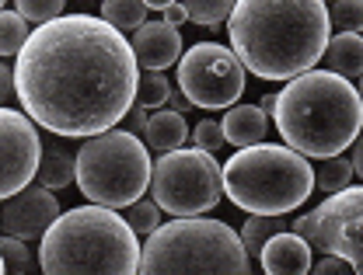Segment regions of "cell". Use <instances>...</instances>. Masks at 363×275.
<instances>
[{
    "mask_svg": "<svg viewBox=\"0 0 363 275\" xmlns=\"http://www.w3.org/2000/svg\"><path fill=\"white\" fill-rule=\"evenodd\" d=\"M14 84L25 112L56 136L88 139L116 129L140 91L133 42L105 18L60 14L18 52Z\"/></svg>",
    "mask_w": 363,
    "mask_h": 275,
    "instance_id": "1",
    "label": "cell"
},
{
    "mask_svg": "<svg viewBox=\"0 0 363 275\" xmlns=\"http://www.w3.org/2000/svg\"><path fill=\"white\" fill-rule=\"evenodd\" d=\"M325 0H238L227 21L230 49L262 81H294L328 49Z\"/></svg>",
    "mask_w": 363,
    "mask_h": 275,
    "instance_id": "2",
    "label": "cell"
},
{
    "mask_svg": "<svg viewBox=\"0 0 363 275\" xmlns=\"http://www.w3.org/2000/svg\"><path fill=\"white\" fill-rule=\"evenodd\" d=\"M272 122L304 157H335L353 146L363 129L360 91L335 70H308L276 94Z\"/></svg>",
    "mask_w": 363,
    "mask_h": 275,
    "instance_id": "3",
    "label": "cell"
},
{
    "mask_svg": "<svg viewBox=\"0 0 363 275\" xmlns=\"http://www.w3.org/2000/svg\"><path fill=\"white\" fill-rule=\"evenodd\" d=\"M140 240L112 206H77L45 230L39 269L49 275H133L140 272Z\"/></svg>",
    "mask_w": 363,
    "mask_h": 275,
    "instance_id": "4",
    "label": "cell"
},
{
    "mask_svg": "<svg viewBox=\"0 0 363 275\" xmlns=\"http://www.w3.org/2000/svg\"><path fill=\"white\" fill-rule=\"evenodd\" d=\"M224 192L245 213L286 216L315 192V168L294 146L252 143L224 164Z\"/></svg>",
    "mask_w": 363,
    "mask_h": 275,
    "instance_id": "5",
    "label": "cell"
},
{
    "mask_svg": "<svg viewBox=\"0 0 363 275\" xmlns=\"http://www.w3.org/2000/svg\"><path fill=\"white\" fill-rule=\"evenodd\" d=\"M143 275H245L252 272V258L241 244V233L203 216H175L172 223L147 233Z\"/></svg>",
    "mask_w": 363,
    "mask_h": 275,
    "instance_id": "6",
    "label": "cell"
},
{
    "mask_svg": "<svg viewBox=\"0 0 363 275\" xmlns=\"http://www.w3.org/2000/svg\"><path fill=\"white\" fill-rule=\"evenodd\" d=\"M154 178V164L147 143H140L130 129H105L88 136L77 150V185L84 199L98 206L126 209L143 199Z\"/></svg>",
    "mask_w": 363,
    "mask_h": 275,
    "instance_id": "7",
    "label": "cell"
},
{
    "mask_svg": "<svg viewBox=\"0 0 363 275\" xmlns=\"http://www.w3.org/2000/svg\"><path fill=\"white\" fill-rule=\"evenodd\" d=\"M150 192L157 206L172 216H203L224 195V168L213 160L210 150L179 146L157 157Z\"/></svg>",
    "mask_w": 363,
    "mask_h": 275,
    "instance_id": "8",
    "label": "cell"
},
{
    "mask_svg": "<svg viewBox=\"0 0 363 275\" xmlns=\"http://www.w3.org/2000/svg\"><path fill=\"white\" fill-rule=\"evenodd\" d=\"M179 88L196 108H230L245 91V63L234 49L199 42L179 59Z\"/></svg>",
    "mask_w": 363,
    "mask_h": 275,
    "instance_id": "9",
    "label": "cell"
},
{
    "mask_svg": "<svg viewBox=\"0 0 363 275\" xmlns=\"http://www.w3.org/2000/svg\"><path fill=\"white\" fill-rule=\"evenodd\" d=\"M315 254H339L363 275V185L332 192L315 209Z\"/></svg>",
    "mask_w": 363,
    "mask_h": 275,
    "instance_id": "10",
    "label": "cell"
},
{
    "mask_svg": "<svg viewBox=\"0 0 363 275\" xmlns=\"http://www.w3.org/2000/svg\"><path fill=\"white\" fill-rule=\"evenodd\" d=\"M39 122L32 115H21L14 108L0 112V146H4V175H0V199L28 188L43 164V139Z\"/></svg>",
    "mask_w": 363,
    "mask_h": 275,
    "instance_id": "11",
    "label": "cell"
},
{
    "mask_svg": "<svg viewBox=\"0 0 363 275\" xmlns=\"http://www.w3.org/2000/svg\"><path fill=\"white\" fill-rule=\"evenodd\" d=\"M60 202L52 188L45 185H28L14 195L4 199V233L21 237V240H43L45 230L56 223Z\"/></svg>",
    "mask_w": 363,
    "mask_h": 275,
    "instance_id": "12",
    "label": "cell"
},
{
    "mask_svg": "<svg viewBox=\"0 0 363 275\" xmlns=\"http://www.w3.org/2000/svg\"><path fill=\"white\" fill-rule=\"evenodd\" d=\"M133 49L143 70H168L182 59V35L168 21H143L133 32Z\"/></svg>",
    "mask_w": 363,
    "mask_h": 275,
    "instance_id": "13",
    "label": "cell"
},
{
    "mask_svg": "<svg viewBox=\"0 0 363 275\" xmlns=\"http://www.w3.org/2000/svg\"><path fill=\"white\" fill-rule=\"evenodd\" d=\"M311 254H315V247L301 237V233H294V230H283V233H276L269 244L262 247V269L269 275H304L311 272Z\"/></svg>",
    "mask_w": 363,
    "mask_h": 275,
    "instance_id": "14",
    "label": "cell"
},
{
    "mask_svg": "<svg viewBox=\"0 0 363 275\" xmlns=\"http://www.w3.org/2000/svg\"><path fill=\"white\" fill-rule=\"evenodd\" d=\"M266 129H269V122H266V112L262 108H255V105H234V108H227V115H224L227 143H234V146L262 143Z\"/></svg>",
    "mask_w": 363,
    "mask_h": 275,
    "instance_id": "15",
    "label": "cell"
},
{
    "mask_svg": "<svg viewBox=\"0 0 363 275\" xmlns=\"http://www.w3.org/2000/svg\"><path fill=\"white\" fill-rule=\"evenodd\" d=\"M321 59L339 77H363V35H357V32H339L335 39H328V49H325Z\"/></svg>",
    "mask_w": 363,
    "mask_h": 275,
    "instance_id": "16",
    "label": "cell"
},
{
    "mask_svg": "<svg viewBox=\"0 0 363 275\" xmlns=\"http://www.w3.org/2000/svg\"><path fill=\"white\" fill-rule=\"evenodd\" d=\"M143 139H147V146H150V150L168 153V150H179L182 143L189 139V126H185L182 112H175V108H164V112L150 115Z\"/></svg>",
    "mask_w": 363,
    "mask_h": 275,
    "instance_id": "17",
    "label": "cell"
},
{
    "mask_svg": "<svg viewBox=\"0 0 363 275\" xmlns=\"http://www.w3.org/2000/svg\"><path fill=\"white\" fill-rule=\"evenodd\" d=\"M35 178L45 188H67L70 182H77V157L63 143L43 146V164H39V175Z\"/></svg>",
    "mask_w": 363,
    "mask_h": 275,
    "instance_id": "18",
    "label": "cell"
},
{
    "mask_svg": "<svg viewBox=\"0 0 363 275\" xmlns=\"http://www.w3.org/2000/svg\"><path fill=\"white\" fill-rule=\"evenodd\" d=\"M283 230H290V223H286L283 216H266V213H252V216H248V223L241 227V244H245L248 258H252V254H262V247L269 244L276 233H283Z\"/></svg>",
    "mask_w": 363,
    "mask_h": 275,
    "instance_id": "19",
    "label": "cell"
},
{
    "mask_svg": "<svg viewBox=\"0 0 363 275\" xmlns=\"http://www.w3.org/2000/svg\"><path fill=\"white\" fill-rule=\"evenodd\" d=\"M147 4L143 0H105L101 4V18L108 25H116L119 32H136L147 21Z\"/></svg>",
    "mask_w": 363,
    "mask_h": 275,
    "instance_id": "20",
    "label": "cell"
},
{
    "mask_svg": "<svg viewBox=\"0 0 363 275\" xmlns=\"http://www.w3.org/2000/svg\"><path fill=\"white\" fill-rule=\"evenodd\" d=\"M353 160H346V157H321V164L315 168V185L321 192H339V188H346V185L353 182Z\"/></svg>",
    "mask_w": 363,
    "mask_h": 275,
    "instance_id": "21",
    "label": "cell"
},
{
    "mask_svg": "<svg viewBox=\"0 0 363 275\" xmlns=\"http://www.w3.org/2000/svg\"><path fill=\"white\" fill-rule=\"evenodd\" d=\"M28 39H32L28 18H25L21 11H4V14H0V52H4V56H18Z\"/></svg>",
    "mask_w": 363,
    "mask_h": 275,
    "instance_id": "22",
    "label": "cell"
},
{
    "mask_svg": "<svg viewBox=\"0 0 363 275\" xmlns=\"http://www.w3.org/2000/svg\"><path fill=\"white\" fill-rule=\"evenodd\" d=\"M0 258H4V272L7 275L35 272V258H32V251H28V240H21V237L4 233V240H0Z\"/></svg>",
    "mask_w": 363,
    "mask_h": 275,
    "instance_id": "23",
    "label": "cell"
},
{
    "mask_svg": "<svg viewBox=\"0 0 363 275\" xmlns=\"http://www.w3.org/2000/svg\"><path fill=\"white\" fill-rule=\"evenodd\" d=\"M179 4H185L189 21L210 28V25H224V18H230L238 0H179Z\"/></svg>",
    "mask_w": 363,
    "mask_h": 275,
    "instance_id": "24",
    "label": "cell"
},
{
    "mask_svg": "<svg viewBox=\"0 0 363 275\" xmlns=\"http://www.w3.org/2000/svg\"><path fill=\"white\" fill-rule=\"evenodd\" d=\"M172 91H175V88L168 84V77H164L161 70H147V74H140L136 101H140L143 108H161V105H168Z\"/></svg>",
    "mask_w": 363,
    "mask_h": 275,
    "instance_id": "25",
    "label": "cell"
},
{
    "mask_svg": "<svg viewBox=\"0 0 363 275\" xmlns=\"http://www.w3.org/2000/svg\"><path fill=\"white\" fill-rule=\"evenodd\" d=\"M328 21L335 32H363V0H328Z\"/></svg>",
    "mask_w": 363,
    "mask_h": 275,
    "instance_id": "26",
    "label": "cell"
},
{
    "mask_svg": "<svg viewBox=\"0 0 363 275\" xmlns=\"http://www.w3.org/2000/svg\"><path fill=\"white\" fill-rule=\"evenodd\" d=\"M126 220H130V227L136 233H154V230L161 227V206H157V199H140L133 206H126Z\"/></svg>",
    "mask_w": 363,
    "mask_h": 275,
    "instance_id": "27",
    "label": "cell"
},
{
    "mask_svg": "<svg viewBox=\"0 0 363 275\" xmlns=\"http://www.w3.org/2000/svg\"><path fill=\"white\" fill-rule=\"evenodd\" d=\"M14 7L32 21V25H49L60 18L63 11V0H14Z\"/></svg>",
    "mask_w": 363,
    "mask_h": 275,
    "instance_id": "28",
    "label": "cell"
},
{
    "mask_svg": "<svg viewBox=\"0 0 363 275\" xmlns=\"http://www.w3.org/2000/svg\"><path fill=\"white\" fill-rule=\"evenodd\" d=\"M224 126L220 122H213V119H206V122H199L196 129H192V146H199V150H210V153H217V150H224Z\"/></svg>",
    "mask_w": 363,
    "mask_h": 275,
    "instance_id": "29",
    "label": "cell"
},
{
    "mask_svg": "<svg viewBox=\"0 0 363 275\" xmlns=\"http://www.w3.org/2000/svg\"><path fill=\"white\" fill-rule=\"evenodd\" d=\"M311 272L318 275H357V269H353V262H346V258H339V254H325L318 265H311Z\"/></svg>",
    "mask_w": 363,
    "mask_h": 275,
    "instance_id": "30",
    "label": "cell"
},
{
    "mask_svg": "<svg viewBox=\"0 0 363 275\" xmlns=\"http://www.w3.org/2000/svg\"><path fill=\"white\" fill-rule=\"evenodd\" d=\"M147 122H150V115H147V108L136 101L133 108H130V115H126V129L140 136V133H147Z\"/></svg>",
    "mask_w": 363,
    "mask_h": 275,
    "instance_id": "31",
    "label": "cell"
},
{
    "mask_svg": "<svg viewBox=\"0 0 363 275\" xmlns=\"http://www.w3.org/2000/svg\"><path fill=\"white\" fill-rule=\"evenodd\" d=\"M0 98L4 101L18 98V84H14V70L11 66H0Z\"/></svg>",
    "mask_w": 363,
    "mask_h": 275,
    "instance_id": "32",
    "label": "cell"
},
{
    "mask_svg": "<svg viewBox=\"0 0 363 275\" xmlns=\"http://www.w3.org/2000/svg\"><path fill=\"white\" fill-rule=\"evenodd\" d=\"M164 21H168V25H175V28H179V25H185V21H189V11H185V4H179V0H175V4L164 11Z\"/></svg>",
    "mask_w": 363,
    "mask_h": 275,
    "instance_id": "33",
    "label": "cell"
},
{
    "mask_svg": "<svg viewBox=\"0 0 363 275\" xmlns=\"http://www.w3.org/2000/svg\"><path fill=\"white\" fill-rule=\"evenodd\" d=\"M168 108H175V112H182V115H185V112L192 108V101H189V94L182 91V88H175V91H172V98H168Z\"/></svg>",
    "mask_w": 363,
    "mask_h": 275,
    "instance_id": "34",
    "label": "cell"
},
{
    "mask_svg": "<svg viewBox=\"0 0 363 275\" xmlns=\"http://www.w3.org/2000/svg\"><path fill=\"white\" fill-rule=\"evenodd\" d=\"M353 171L360 175V182H363V133L357 136V143H353Z\"/></svg>",
    "mask_w": 363,
    "mask_h": 275,
    "instance_id": "35",
    "label": "cell"
},
{
    "mask_svg": "<svg viewBox=\"0 0 363 275\" xmlns=\"http://www.w3.org/2000/svg\"><path fill=\"white\" fill-rule=\"evenodd\" d=\"M143 4H147L150 11H168V7H172L175 0H143Z\"/></svg>",
    "mask_w": 363,
    "mask_h": 275,
    "instance_id": "36",
    "label": "cell"
},
{
    "mask_svg": "<svg viewBox=\"0 0 363 275\" xmlns=\"http://www.w3.org/2000/svg\"><path fill=\"white\" fill-rule=\"evenodd\" d=\"M259 108H262V112H266V115H272V112H276V94H266V98H262V105H259Z\"/></svg>",
    "mask_w": 363,
    "mask_h": 275,
    "instance_id": "37",
    "label": "cell"
},
{
    "mask_svg": "<svg viewBox=\"0 0 363 275\" xmlns=\"http://www.w3.org/2000/svg\"><path fill=\"white\" fill-rule=\"evenodd\" d=\"M357 91H360V101H363V81H360V88H357Z\"/></svg>",
    "mask_w": 363,
    "mask_h": 275,
    "instance_id": "38",
    "label": "cell"
},
{
    "mask_svg": "<svg viewBox=\"0 0 363 275\" xmlns=\"http://www.w3.org/2000/svg\"><path fill=\"white\" fill-rule=\"evenodd\" d=\"M325 4H328V0H325Z\"/></svg>",
    "mask_w": 363,
    "mask_h": 275,
    "instance_id": "39",
    "label": "cell"
}]
</instances>
